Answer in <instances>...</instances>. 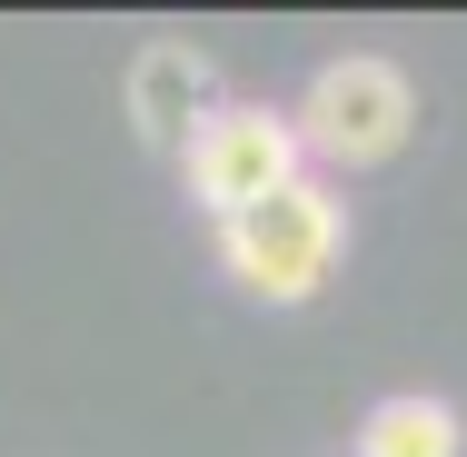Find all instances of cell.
<instances>
[{
    "label": "cell",
    "mask_w": 467,
    "mask_h": 457,
    "mask_svg": "<svg viewBox=\"0 0 467 457\" xmlns=\"http://www.w3.org/2000/svg\"><path fill=\"white\" fill-rule=\"evenodd\" d=\"M338 259H348V199L328 180H298L269 209L219 219V269L239 278L249 298H269V308H308L338 278Z\"/></svg>",
    "instance_id": "cell-1"
},
{
    "label": "cell",
    "mask_w": 467,
    "mask_h": 457,
    "mask_svg": "<svg viewBox=\"0 0 467 457\" xmlns=\"http://www.w3.org/2000/svg\"><path fill=\"white\" fill-rule=\"evenodd\" d=\"M180 180L209 219H239V209H269L279 189L308 180V140H298V109L269 99H229L199 140L180 150Z\"/></svg>",
    "instance_id": "cell-2"
},
{
    "label": "cell",
    "mask_w": 467,
    "mask_h": 457,
    "mask_svg": "<svg viewBox=\"0 0 467 457\" xmlns=\"http://www.w3.org/2000/svg\"><path fill=\"white\" fill-rule=\"evenodd\" d=\"M408 130H418V90H408L388 60H368V50L328 60V70L298 90V140H308V160H328V170H378V160H398Z\"/></svg>",
    "instance_id": "cell-3"
},
{
    "label": "cell",
    "mask_w": 467,
    "mask_h": 457,
    "mask_svg": "<svg viewBox=\"0 0 467 457\" xmlns=\"http://www.w3.org/2000/svg\"><path fill=\"white\" fill-rule=\"evenodd\" d=\"M219 109H229V99H219L209 50H189V40H150V50L130 60V130H140L150 150H189Z\"/></svg>",
    "instance_id": "cell-4"
},
{
    "label": "cell",
    "mask_w": 467,
    "mask_h": 457,
    "mask_svg": "<svg viewBox=\"0 0 467 457\" xmlns=\"http://www.w3.org/2000/svg\"><path fill=\"white\" fill-rule=\"evenodd\" d=\"M458 408L448 398H428V388H398V398H378L368 418H358V457H458Z\"/></svg>",
    "instance_id": "cell-5"
}]
</instances>
